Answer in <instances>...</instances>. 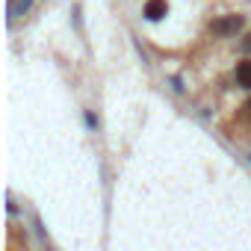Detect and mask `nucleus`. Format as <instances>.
Here are the masks:
<instances>
[{
	"mask_svg": "<svg viewBox=\"0 0 251 251\" xmlns=\"http://www.w3.org/2000/svg\"><path fill=\"white\" fill-rule=\"evenodd\" d=\"M239 27H242V18H239V15H227V18H219V21L210 24V30H213L216 36H230V33H236Z\"/></svg>",
	"mask_w": 251,
	"mask_h": 251,
	"instance_id": "obj_1",
	"label": "nucleus"
},
{
	"mask_svg": "<svg viewBox=\"0 0 251 251\" xmlns=\"http://www.w3.org/2000/svg\"><path fill=\"white\" fill-rule=\"evenodd\" d=\"M166 12H169V3H166V0H148V3H145V18H148V21H160Z\"/></svg>",
	"mask_w": 251,
	"mask_h": 251,
	"instance_id": "obj_2",
	"label": "nucleus"
},
{
	"mask_svg": "<svg viewBox=\"0 0 251 251\" xmlns=\"http://www.w3.org/2000/svg\"><path fill=\"white\" fill-rule=\"evenodd\" d=\"M236 83L245 86V89H251V59H245V62L236 65Z\"/></svg>",
	"mask_w": 251,
	"mask_h": 251,
	"instance_id": "obj_3",
	"label": "nucleus"
},
{
	"mask_svg": "<svg viewBox=\"0 0 251 251\" xmlns=\"http://www.w3.org/2000/svg\"><path fill=\"white\" fill-rule=\"evenodd\" d=\"M245 109H248V118H251V100H248V103H245Z\"/></svg>",
	"mask_w": 251,
	"mask_h": 251,
	"instance_id": "obj_4",
	"label": "nucleus"
}]
</instances>
